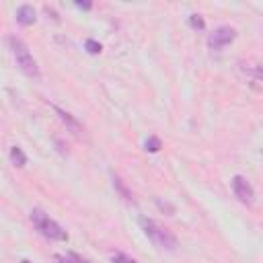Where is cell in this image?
<instances>
[{"label":"cell","mask_w":263,"mask_h":263,"mask_svg":"<svg viewBox=\"0 0 263 263\" xmlns=\"http://www.w3.org/2000/svg\"><path fill=\"white\" fill-rule=\"evenodd\" d=\"M55 111H58V115L62 117V121H66V123H68L70 127H74V129H78V121H76V119H72V117H70V113H66V111H62L60 107H55Z\"/></svg>","instance_id":"obj_11"},{"label":"cell","mask_w":263,"mask_h":263,"mask_svg":"<svg viewBox=\"0 0 263 263\" xmlns=\"http://www.w3.org/2000/svg\"><path fill=\"white\" fill-rule=\"evenodd\" d=\"M58 263H88L84 257L76 255V253H64V255H58L55 257Z\"/></svg>","instance_id":"obj_8"},{"label":"cell","mask_w":263,"mask_h":263,"mask_svg":"<svg viewBox=\"0 0 263 263\" xmlns=\"http://www.w3.org/2000/svg\"><path fill=\"white\" fill-rule=\"evenodd\" d=\"M31 222H33L35 230L41 236H45L47 240H58V242H66L68 240V232L53 218H49L43 210H39V208L31 210Z\"/></svg>","instance_id":"obj_3"},{"label":"cell","mask_w":263,"mask_h":263,"mask_svg":"<svg viewBox=\"0 0 263 263\" xmlns=\"http://www.w3.org/2000/svg\"><path fill=\"white\" fill-rule=\"evenodd\" d=\"M144 148H146L148 152H158V150L162 148V142H160V138H156V136H148L146 142H144Z\"/></svg>","instance_id":"obj_9"},{"label":"cell","mask_w":263,"mask_h":263,"mask_svg":"<svg viewBox=\"0 0 263 263\" xmlns=\"http://www.w3.org/2000/svg\"><path fill=\"white\" fill-rule=\"evenodd\" d=\"M140 226H142L144 234L150 238V242H152L154 247L166 249V251L177 249V245H179L177 236H175L166 226H162L160 222H156V220H152V218H140Z\"/></svg>","instance_id":"obj_1"},{"label":"cell","mask_w":263,"mask_h":263,"mask_svg":"<svg viewBox=\"0 0 263 263\" xmlns=\"http://www.w3.org/2000/svg\"><path fill=\"white\" fill-rule=\"evenodd\" d=\"M76 6H78V8H84V10H90V8H92L90 2H76Z\"/></svg>","instance_id":"obj_14"},{"label":"cell","mask_w":263,"mask_h":263,"mask_svg":"<svg viewBox=\"0 0 263 263\" xmlns=\"http://www.w3.org/2000/svg\"><path fill=\"white\" fill-rule=\"evenodd\" d=\"M189 25H191L193 29H199V31H201V29L205 27V21H203L201 14H195V12H193V14H189Z\"/></svg>","instance_id":"obj_10"},{"label":"cell","mask_w":263,"mask_h":263,"mask_svg":"<svg viewBox=\"0 0 263 263\" xmlns=\"http://www.w3.org/2000/svg\"><path fill=\"white\" fill-rule=\"evenodd\" d=\"M230 187H232L234 197H236L240 203H245V205H249V208L255 203V191H253V185L249 183L247 177L234 175V177L230 179Z\"/></svg>","instance_id":"obj_5"},{"label":"cell","mask_w":263,"mask_h":263,"mask_svg":"<svg viewBox=\"0 0 263 263\" xmlns=\"http://www.w3.org/2000/svg\"><path fill=\"white\" fill-rule=\"evenodd\" d=\"M21 263H31V261H29V259H23V261H21Z\"/></svg>","instance_id":"obj_15"},{"label":"cell","mask_w":263,"mask_h":263,"mask_svg":"<svg viewBox=\"0 0 263 263\" xmlns=\"http://www.w3.org/2000/svg\"><path fill=\"white\" fill-rule=\"evenodd\" d=\"M234 39H236V31H234L230 25H220V27H216V29L208 35V47H210L212 51H220V49H224L226 45H230Z\"/></svg>","instance_id":"obj_4"},{"label":"cell","mask_w":263,"mask_h":263,"mask_svg":"<svg viewBox=\"0 0 263 263\" xmlns=\"http://www.w3.org/2000/svg\"><path fill=\"white\" fill-rule=\"evenodd\" d=\"M8 156H10V162H12L14 166H18V168H23V166L27 164V154H25L23 148H18V146H12L10 152H8Z\"/></svg>","instance_id":"obj_7"},{"label":"cell","mask_w":263,"mask_h":263,"mask_svg":"<svg viewBox=\"0 0 263 263\" xmlns=\"http://www.w3.org/2000/svg\"><path fill=\"white\" fill-rule=\"evenodd\" d=\"M111 261H113V263H138V261H134L132 257L123 255V253H115V255L111 257Z\"/></svg>","instance_id":"obj_13"},{"label":"cell","mask_w":263,"mask_h":263,"mask_svg":"<svg viewBox=\"0 0 263 263\" xmlns=\"http://www.w3.org/2000/svg\"><path fill=\"white\" fill-rule=\"evenodd\" d=\"M84 47H86L88 53H101V49H103L101 43L95 41V39H86V41H84Z\"/></svg>","instance_id":"obj_12"},{"label":"cell","mask_w":263,"mask_h":263,"mask_svg":"<svg viewBox=\"0 0 263 263\" xmlns=\"http://www.w3.org/2000/svg\"><path fill=\"white\" fill-rule=\"evenodd\" d=\"M8 45H10V53L18 66V70L23 74H27L29 78H39V66H37V60L33 58V53L29 51L27 43L18 37H8Z\"/></svg>","instance_id":"obj_2"},{"label":"cell","mask_w":263,"mask_h":263,"mask_svg":"<svg viewBox=\"0 0 263 263\" xmlns=\"http://www.w3.org/2000/svg\"><path fill=\"white\" fill-rule=\"evenodd\" d=\"M16 16V23L23 25V27H31L35 21H37V10L31 6V4H21L14 12Z\"/></svg>","instance_id":"obj_6"}]
</instances>
